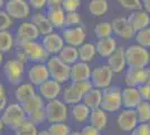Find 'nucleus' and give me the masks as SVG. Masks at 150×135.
<instances>
[{"instance_id":"b1692460","label":"nucleus","mask_w":150,"mask_h":135,"mask_svg":"<svg viewBox=\"0 0 150 135\" xmlns=\"http://www.w3.org/2000/svg\"><path fill=\"white\" fill-rule=\"evenodd\" d=\"M61 97H62V100L67 106H73L75 104L82 103L83 100V95L75 87L74 84H69L65 88H63Z\"/></svg>"},{"instance_id":"7c9ffc66","label":"nucleus","mask_w":150,"mask_h":135,"mask_svg":"<svg viewBox=\"0 0 150 135\" xmlns=\"http://www.w3.org/2000/svg\"><path fill=\"white\" fill-rule=\"evenodd\" d=\"M88 9L90 14L96 18L104 17L109 11V1L108 0H90Z\"/></svg>"},{"instance_id":"5701e85b","label":"nucleus","mask_w":150,"mask_h":135,"mask_svg":"<svg viewBox=\"0 0 150 135\" xmlns=\"http://www.w3.org/2000/svg\"><path fill=\"white\" fill-rule=\"evenodd\" d=\"M125 84L128 87H134L144 84V69L134 68V66H127L125 71Z\"/></svg>"},{"instance_id":"2eb2a0df","label":"nucleus","mask_w":150,"mask_h":135,"mask_svg":"<svg viewBox=\"0 0 150 135\" xmlns=\"http://www.w3.org/2000/svg\"><path fill=\"white\" fill-rule=\"evenodd\" d=\"M40 44L43 45L45 51L47 52L50 56V55H57L59 51L64 47L65 43H64V39L59 33L53 32L48 35L43 36Z\"/></svg>"},{"instance_id":"6ab92c4d","label":"nucleus","mask_w":150,"mask_h":135,"mask_svg":"<svg viewBox=\"0 0 150 135\" xmlns=\"http://www.w3.org/2000/svg\"><path fill=\"white\" fill-rule=\"evenodd\" d=\"M94 44H95L98 55H100L101 58L103 59H108L118 49V39L114 36H110L106 39H98L96 43H94Z\"/></svg>"},{"instance_id":"79ce46f5","label":"nucleus","mask_w":150,"mask_h":135,"mask_svg":"<svg viewBox=\"0 0 150 135\" xmlns=\"http://www.w3.org/2000/svg\"><path fill=\"white\" fill-rule=\"evenodd\" d=\"M27 119L30 121L31 123H34L35 125H40L43 124L44 122H46V114H45V110L44 108L42 109H38L34 113H31L30 115L27 116Z\"/></svg>"},{"instance_id":"f3484780","label":"nucleus","mask_w":150,"mask_h":135,"mask_svg":"<svg viewBox=\"0 0 150 135\" xmlns=\"http://www.w3.org/2000/svg\"><path fill=\"white\" fill-rule=\"evenodd\" d=\"M91 72L92 68L90 63H85L82 61H77L76 63L71 65V76L69 80L72 82H80V81H85L90 80L91 78Z\"/></svg>"},{"instance_id":"9b49d317","label":"nucleus","mask_w":150,"mask_h":135,"mask_svg":"<svg viewBox=\"0 0 150 135\" xmlns=\"http://www.w3.org/2000/svg\"><path fill=\"white\" fill-rule=\"evenodd\" d=\"M111 25H112L113 36L115 39L119 37L125 41H129L134 37L136 32L128 23L127 17H115L114 19L111 20Z\"/></svg>"},{"instance_id":"052dcab7","label":"nucleus","mask_w":150,"mask_h":135,"mask_svg":"<svg viewBox=\"0 0 150 135\" xmlns=\"http://www.w3.org/2000/svg\"><path fill=\"white\" fill-rule=\"evenodd\" d=\"M5 4H6V0H0V10L5 7Z\"/></svg>"},{"instance_id":"e2e57ef3","label":"nucleus","mask_w":150,"mask_h":135,"mask_svg":"<svg viewBox=\"0 0 150 135\" xmlns=\"http://www.w3.org/2000/svg\"><path fill=\"white\" fill-rule=\"evenodd\" d=\"M69 135H82V134H81V132H76V131H75V132H71Z\"/></svg>"},{"instance_id":"423d86ee","label":"nucleus","mask_w":150,"mask_h":135,"mask_svg":"<svg viewBox=\"0 0 150 135\" xmlns=\"http://www.w3.org/2000/svg\"><path fill=\"white\" fill-rule=\"evenodd\" d=\"M114 73L106 63H102L94 66L91 72L90 81L92 82L93 88L104 90L112 86Z\"/></svg>"},{"instance_id":"13d9d810","label":"nucleus","mask_w":150,"mask_h":135,"mask_svg":"<svg viewBox=\"0 0 150 135\" xmlns=\"http://www.w3.org/2000/svg\"><path fill=\"white\" fill-rule=\"evenodd\" d=\"M37 135H50V134L48 133L47 129H43V131H39L37 133Z\"/></svg>"},{"instance_id":"4be33fe9","label":"nucleus","mask_w":150,"mask_h":135,"mask_svg":"<svg viewBox=\"0 0 150 135\" xmlns=\"http://www.w3.org/2000/svg\"><path fill=\"white\" fill-rule=\"evenodd\" d=\"M30 21L36 26V28L39 32V35H42V36L48 35L54 32V28L50 23V20L47 19L46 14L40 13V11L34 13L30 17Z\"/></svg>"},{"instance_id":"a18cd8bd","label":"nucleus","mask_w":150,"mask_h":135,"mask_svg":"<svg viewBox=\"0 0 150 135\" xmlns=\"http://www.w3.org/2000/svg\"><path fill=\"white\" fill-rule=\"evenodd\" d=\"M131 135H150V127L148 123H139L137 127L131 132Z\"/></svg>"},{"instance_id":"0e129e2a","label":"nucleus","mask_w":150,"mask_h":135,"mask_svg":"<svg viewBox=\"0 0 150 135\" xmlns=\"http://www.w3.org/2000/svg\"><path fill=\"white\" fill-rule=\"evenodd\" d=\"M148 125H149V127H150V122H149V123H148Z\"/></svg>"},{"instance_id":"680f3d73","label":"nucleus","mask_w":150,"mask_h":135,"mask_svg":"<svg viewBox=\"0 0 150 135\" xmlns=\"http://www.w3.org/2000/svg\"><path fill=\"white\" fill-rule=\"evenodd\" d=\"M4 60H5V56H4V54H2V53H0V65L4 63Z\"/></svg>"},{"instance_id":"cd10ccee","label":"nucleus","mask_w":150,"mask_h":135,"mask_svg":"<svg viewBox=\"0 0 150 135\" xmlns=\"http://www.w3.org/2000/svg\"><path fill=\"white\" fill-rule=\"evenodd\" d=\"M90 113H91V109L83 103L75 104L69 108V115L72 117V119L79 124L86 122L88 119Z\"/></svg>"},{"instance_id":"1a4fd4ad","label":"nucleus","mask_w":150,"mask_h":135,"mask_svg":"<svg viewBox=\"0 0 150 135\" xmlns=\"http://www.w3.org/2000/svg\"><path fill=\"white\" fill-rule=\"evenodd\" d=\"M30 6L27 0H7L5 4L6 11L11 19H27L31 15Z\"/></svg>"},{"instance_id":"ddd939ff","label":"nucleus","mask_w":150,"mask_h":135,"mask_svg":"<svg viewBox=\"0 0 150 135\" xmlns=\"http://www.w3.org/2000/svg\"><path fill=\"white\" fill-rule=\"evenodd\" d=\"M139 124L137 118V114L134 109L123 108L120 110L119 115L117 117V125L122 132H130L137 127Z\"/></svg>"},{"instance_id":"a878e982","label":"nucleus","mask_w":150,"mask_h":135,"mask_svg":"<svg viewBox=\"0 0 150 135\" xmlns=\"http://www.w3.org/2000/svg\"><path fill=\"white\" fill-rule=\"evenodd\" d=\"M65 11L62 9V7L56 8H48L47 9V19L50 20L53 28L55 29H63L65 27Z\"/></svg>"},{"instance_id":"412c9836","label":"nucleus","mask_w":150,"mask_h":135,"mask_svg":"<svg viewBox=\"0 0 150 135\" xmlns=\"http://www.w3.org/2000/svg\"><path fill=\"white\" fill-rule=\"evenodd\" d=\"M39 32L36 28V26L31 23L30 20H25L24 23H21L17 28L16 36L19 39L23 41H37L39 37Z\"/></svg>"},{"instance_id":"8fccbe9b","label":"nucleus","mask_w":150,"mask_h":135,"mask_svg":"<svg viewBox=\"0 0 150 135\" xmlns=\"http://www.w3.org/2000/svg\"><path fill=\"white\" fill-rule=\"evenodd\" d=\"M30 8H34L36 10H42L46 7V0H27Z\"/></svg>"},{"instance_id":"a19ab883","label":"nucleus","mask_w":150,"mask_h":135,"mask_svg":"<svg viewBox=\"0 0 150 135\" xmlns=\"http://www.w3.org/2000/svg\"><path fill=\"white\" fill-rule=\"evenodd\" d=\"M121 8L129 11H134L141 9V0H117Z\"/></svg>"},{"instance_id":"ea45409f","label":"nucleus","mask_w":150,"mask_h":135,"mask_svg":"<svg viewBox=\"0 0 150 135\" xmlns=\"http://www.w3.org/2000/svg\"><path fill=\"white\" fill-rule=\"evenodd\" d=\"M82 25V17L77 11L65 14V27H75Z\"/></svg>"},{"instance_id":"c9c22d12","label":"nucleus","mask_w":150,"mask_h":135,"mask_svg":"<svg viewBox=\"0 0 150 135\" xmlns=\"http://www.w3.org/2000/svg\"><path fill=\"white\" fill-rule=\"evenodd\" d=\"M137 118L139 123L150 122V101L149 100H141L140 104L134 108Z\"/></svg>"},{"instance_id":"6e6552de","label":"nucleus","mask_w":150,"mask_h":135,"mask_svg":"<svg viewBox=\"0 0 150 135\" xmlns=\"http://www.w3.org/2000/svg\"><path fill=\"white\" fill-rule=\"evenodd\" d=\"M4 74L9 84L18 86L24 82L25 77V64L18 61L17 59H10L4 63L2 66Z\"/></svg>"},{"instance_id":"bf43d9fd","label":"nucleus","mask_w":150,"mask_h":135,"mask_svg":"<svg viewBox=\"0 0 150 135\" xmlns=\"http://www.w3.org/2000/svg\"><path fill=\"white\" fill-rule=\"evenodd\" d=\"M4 127H5V125H4V123L1 121V117H0V134H1V132L4 131Z\"/></svg>"},{"instance_id":"3c124183","label":"nucleus","mask_w":150,"mask_h":135,"mask_svg":"<svg viewBox=\"0 0 150 135\" xmlns=\"http://www.w3.org/2000/svg\"><path fill=\"white\" fill-rule=\"evenodd\" d=\"M18 61H20L21 63H24V64H26L27 62H28V58H27V55H26V53L23 50H17V52H16V58Z\"/></svg>"},{"instance_id":"7ed1b4c3","label":"nucleus","mask_w":150,"mask_h":135,"mask_svg":"<svg viewBox=\"0 0 150 135\" xmlns=\"http://www.w3.org/2000/svg\"><path fill=\"white\" fill-rule=\"evenodd\" d=\"M44 110L46 121L50 124L66 122L69 115V107L59 98L47 101L45 104Z\"/></svg>"},{"instance_id":"f03ea898","label":"nucleus","mask_w":150,"mask_h":135,"mask_svg":"<svg viewBox=\"0 0 150 135\" xmlns=\"http://www.w3.org/2000/svg\"><path fill=\"white\" fill-rule=\"evenodd\" d=\"M125 60L128 66L144 69L150 64V50L138 44H130L125 47Z\"/></svg>"},{"instance_id":"774afa93","label":"nucleus","mask_w":150,"mask_h":135,"mask_svg":"<svg viewBox=\"0 0 150 135\" xmlns=\"http://www.w3.org/2000/svg\"><path fill=\"white\" fill-rule=\"evenodd\" d=\"M6 1H7V0H6Z\"/></svg>"},{"instance_id":"f8f14e48","label":"nucleus","mask_w":150,"mask_h":135,"mask_svg":"<svg viewBox=\"0 0 150 135\" xmlns=\"http://www.w3.org/2000/svg\"><path fill=\"white\" fill-rule=\"evenodd\" d=\"M28 82L33 86H40L50 79V73L46 63H33L27 70Z\"/></svg>"},{"instance_id":"37998d69","label":"nucleus","mask_w":150,"mask_h":135,"mask_svg":"<svg viewBox=\"0 0 150 135\" xmlns=\"http://www.w3.org/2000/svg\"><path fill=\"white\" fill-rule=\"evenodd\" d=\"M13 25V19L9 17V15L1 9L0 10V32L2 31H9V28H11Z\"/></svg>"},{"instance_id":"58836bf2","label":"nucleus","mask_w":150,"mask_h":135,"mask_svg":"<svg viewBox=\"0 0 150 135\" xmlns=\"http://www.w3.org/2000/svg\"><path fill=\"white\" fill-rule=\"evenodd\" d=\"M47 131L50 135H69V133L72 132L69 125L66 124V122L50 124V127L47 129Z\"/></svg>"},{"instance_id":"0eeeda50","label":"nucleus","mask_w":150,"mask_h":135,"mask_svg":"<svg viewBox=\"0 0 150 135\" xmlns=\"http://www.w3.org/2000/svg\"><path fill=\"white\" fill-rule=\"evenodd\" d=\"M101 108L105 113H117L122 108L121 89L119 87H109L102 90V101Z\"/></svg>"},{"instance_id":"72a5a7b5","label":"nucleus","mask_w":150,"mask_h":135,"mask_svg":"<svg viewBox=\"0 0 150 135\" xmlns=\"http://www.w3.org/2000/svg\"><path fill=\"white\" fill-rule=\"evenodd\" d=\"M94 35L98 39H106V37L113 36L111 21H108V20L99 21L96 25L94 26Z\"/></svg>"},{"instance_id":"e433bc0d","label":"nucleus","mask_w":150,"mask_h":135,"mask_svg":"<svg viewBox=\"0 0 150 135\" xmlns=\"http://www.w3.org/2000/svg\"><path fill=\"white\" fill-rule=\"evenodd\" d=\"M134 42L136 44L140 45L142 47H146V49H150V26L149 27H146L141 31H138L134 34Z\"/></svg>"},{"instance_id":"864d4df0","label":"nucleus","mask_w":150,"mask_h":135,"mask_svg":"<svg viewBox=\"0 0 150 135\" xmlns=\"http://www.w3.org/2000/svg\"><path fill=\"white\" fill-rule=\"evenodd\" d=\"M150 86V68H144V84Z\"/></svg>"},{"instance_id":"9d476101","label":"nucleus","mask_w":150,"mask_h":135,"mask_svg":"<svg viewBox=\"0 0 150 135\" xmlns=\"http://www.w3.org/2000/svg\"><path fill=\"white\" fill-rule=\"evenodd\" d=\"M61 35L64 39L65 45H71L74 47L81 46L86 41V29L83 25L75 27H64Z\"/></svg>"},{"instance_id":"bb28decb","label":"nucleus","mask_w":150,"mask_h":135,"mask_svg":"<svg viewBox=\"0 0 150 135\" xmlns=\"http://www.w3.org/2000/svg\"><path fill=\"white\" fill-rule=\"evenodd\" d=\"M90 125L94 126L99 131H103L108 126V114L101 107L92 109L88 116Z\"/></svg>"},{"instance_id":"c85d7f7f","label":"nucleus","mask_w":150,"mask_h":135,"mask_svg":"<svg viewBox=\"0 0 150 135\" xmlns=\"http://www.w3.org/2000/svg\"><path fill=\"white\" fill-rule=\"evenodd\" d=\"M77 52H79V61L85 62V63H90L94 61L95 56L98 55L95 44L91 42H84L81 46L77 47Z\"/></svg>"},{"instance_id":"a211bd4d","label":"nucleus","mask_w":150,"mask_h":135,"mask_svg":"<svg viewBox=\"0 0 150 135\" xmlns=\"http://www.w3.org/2000/svg\"><path fill=\"white\" fill-rule=\"evenodd\" d=\"M127 20L134 29V32L141 31L150 26V15L146 13L144 9H138V10L131 11L127 17Z\"/></svg>"},{"instance_id":"5fc2aeb1","label":"nucleus","mask_w":150,"mask_h":135,"mask_svg":"<svg viewBox=\"0 0 150 135\" xmlns=\"http://www.w3.org/2000/svg\"><path fill=\"white\" fill-rule=\"evenodd\" d=\"M141 9L150 15V0H141Z\"/></svg>"},{"instance_id":"603ef678","label":"nucleus","mask_w":150,"mask_h":135,"mask_svg":"<svg viewBox=\"0 0 150 135\" xmlns=\"http://www.w3.org/2000/svg\"><path fill=\"white\" fill-rule=\"evenodd\" d=\"M63 4V0H46V6L48 8H56L61 7Z\"/></svg>"},{"instance_id":"393cba45","label":"nucleus","mask_w":150,"mask_h":135,"mask_svg":"<svg viewBox=\"0 0 150 135\" xmlns=\"http://www.w3.org/2000/svg\"><path fill=\"white\" fill-rule=\"evenodd\" d=\"M35 94H37L36 92V88L30 82H21V84H19L16 87L15 92H13L16 101L20 104V105H23L25 101H27Z\"/></svg>"},{"instance_id":"4c0bfd02","label":"nucleus","mask_w":150,"mask_h":135,"mask_svg":"<svg viewBox=\"0 0 150 135\" xmlns=\"http://www.w3.org/2000/svg\"><path fill=\"white\" fill-rule=\"evenodd\" d=\"M13 131H15V135H37L38 133L37 125H35L28 119Z\"/></svg>"},{"instance_id":"c03bdc74","label":"nucleus","mask_w":150,"mask_h":135,"mask_svg":"<svg viewBox=\"0 0 150 135\" xmlns=\"http://www.w3.org/2000/svg\"><path fill=\"white\" fill-rule=\"evenodd\" d=\"M81 5L82 0H63L61 7L65 13H73V11H77Z\"/></svg>"},{"instance_id":"dca6fc26","label":"nucleus","mask_w":150,"mask_h":135,"mask_svg":"<svg viewBox=\"0 0 150 135\" xmlns=\"http://www.w3.org/2000/svg\"><path fill=\"white\" fill-rule=\"evenodd\" d=\"M106 64L110 66L113 73H122L127 69V60H125V47L118 46V49L106 59Z\"/></svg>"},{"instance_id":"de8ad7c7","label":"nucleus","mask_w":150,"mask_h":135,"mask_svg":"<svg viewBox=\"0 0 150 135\" xmlns=\"http://www.w3.org/2000/svg\"><path fill=\"white\" fill-rule=\"evenodd\" d=\"M138 92L141 100H149L150 98V86L149 84H140L137 87Z\"/></svg>"},{"instance_id":"2f4dec72","label":"nucleus","mask_w":150,"mask_h":135,"mask_svg":"<svg viewBox=\"0 0 150 135\" xmlns=\"http://www.w3.org/2000/svg\"><path fill=\"white\" fill-rule=\"evenodd\" d=\"M57 56L61 59L64 63H66L71 66V65H73L79 61L77 47L71 46V45H64V47L59 51Z\"/></svg>"},{"instance_id":"338daca9","label":"nucleus","mask_w":150,"mask_h":135,"mask_svg":"<svg viewBox=\"0 0 150 135\" xmlns=\"http://www.w3.org/2000/svg\"><path fill=\"white\" fill-rule=\"evenodd\" d=\"M0 135H1V134H0Z\"/></svg>"},{"instance_id":"473e14b6","label":"nucleus","mask_w":150,"mask_h":135,"mask_svg":"<svg viewBox=\"0 0 150 135\" xmlns=\"http://www.w3.org/2000/svg\"><path fill=\"white\" fill-rule=\"evenodd\" d=\"M45 100L42 98V97L39 96L38 94H35L33 97H30L27 101L21 105V107H23V109L25 111V114L27 116L30 115L31 113H34V111H36L38 109H42V108H44L45 107Z\"/></svg>"},{"instance_id":"49530a36","label":"nucleus","mask_w":150,"mask_h":135,"mask_svg":"<svg viewBox=\"0 0 150 135\" xmlns=\"http://www.w3.org/2000/svg\"><path fill=\"white\" fill-rule=\"evenodd\" d=\"M72 84H75V87H76L77 89L80 90V92H81L83 96H84L86 92H88L90 90L93 88V86H92V82H91L90 80L80 81V82H72Z\"/></svg>"},{"instance_id":"39448f33","label":"nucleus","mask_w":150,"mask_h":135,"mask_svg":"<svg viewBox=\"0 0 150 135\" xmlns=\"http://www.w3.org/2000/svg\"><path fill=\"white\" fill-rule=\"evenodd\" d=\"M50 78L57 81L58 84H66L69 81L71 76V66L64 63L57 55H50V59L46 62Z\"/></svg>"},{"instance_id":"09e8293b","label":"nucleus","mask_w":150,"mask_h":135,"mask_svg":"<svg viewBox=\"0 0 150 135\" xmlns=\"http://www.w3.org/2000/svg\"><path fill=\"white\" fill-rule=\"evenodd\" d=\"M82 135H101V131L98 129H95L92 125H85L81 131Z\"/></svg>"},{"instance_id":"aec40b11","label":"nucleus","mask_w":150,"mask_h":135,"mask_svg":"<svg viewBox=\"0 0 150 135\" xmlns=\"http://www.w3.org/2000/svg\"><path fill=\"white\" fill-rule=\"evenodd\" d=\"M121 99H122V107L129 109H134L141 101L137 88L128 86L121 89Z\"/></svg>"},{"instance_id":"6e6d98bb","label":"nucleus","mask_w":150,"mask_h":135,"mask_svg":"<svg viewBox=\"0 0 150 135\" xmlns=\"http://www.w3.org/2000/svg\"><path fill=\"white\" fill-rule=\"evenodd\" d=\"M2 98H7L6 88H5V86L2 84V82H0V99H2Z\"/></svg>"},{"instance_id":"c756f323","label":"nucleus","mask_w":150,"mask_h":135,"mask_svg":"<svg viewBox=\"0 0 150 135\" xmlns=\"http://www.w3.org/2000/svg\"><path fill=\"white\" fill-rule=\"evenodd\" d=\"M101 101H102V90L96 88H92L88 92H86L83 96L82 100V103L88 106L91 110L101 107Z\"/></svg>"},{"instance_id":"f257e3e1","label":"nucleus","mask_w":150,"mask_h":135,"mask_svg":"<svg viewBox=\"0 0 150 135\" xmlns=\"http://www.w3.org/2000/svg\"><path fill=\"white\" fill-rule=\"evenodd\" d=\"M15 46L25 52L31 63H46L50 59V54L37 41H23L15 37Z\"/></svg>"},{"instance_id":"f704fd0d","label":"nucleus","mask_w":150,"mask_h":135,"mask_svg":"<svg viewBox=\"0 0 150 135\" xmlns=\"http://www.w3.org/2000/svg\"><path fill=\"white\" fill-rule=\"evenodd\" d=\"M15 47V36L9 31L0 32V53L5 54Z\"/></svg>"},{"instance_id":"4d7b16f0","label":"nucleus","mask_w":150,"mask_h":135,"mask_svg":"<svg viewBox=\"0 0 150 135\" xmlns=\"http://www.w3.org/2000/svg\"><path fill=\"white\" fill-rule=\"evenodd\" d=\"M7 105H8V104H7V98L0 99V113H2V110L6 108Z\"/></svg>"},{"instance_id":"4468645a","label":"nucleus","mask_w":150,"mask_h":135,"mask_svg":"<svg viewBox=\"0 0 150 135\" xmlns=\"http://www.w3.org/2000/svg\"><path fill=\"white\" fill-rule=\"evenodd\" d=\"M62 84L50 78L44 84L38 86V92H39L38 95L42 97L45 101H50V100L59 98V96L62 95Z\"/></svg>"},{"instance_id":"20e7f679","label":"nucleus","mask_w":150,"mask_h":135,"mask_svg":"<svg viewBox=\"0 0 150 135\" xmlns=\"http://www.w3.org/2000/svg\"><path fill=\"white\" fill-rule=\"evenodd\" d=\"M0 117L4 125L13 129H16L27 121V115L25 114L21 105L18 103L8 104L6 108L2 110Z\"/></svg>"},{"instance_id":"69168bd1","label":"nucleus","mask_w":150,"mask_h":135,"mask_svg":"<svg viewBox=\"0 0 150 135\" xmlns=\"http://www.w3.org/2000/svg\"><path fill=\"white\" fill-rule=\"evenodd\" d=\"M149 101H150V98H149Z\"/></svg>"}]
</instances>
